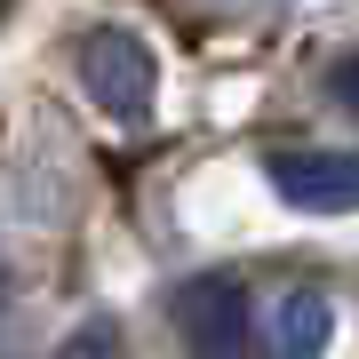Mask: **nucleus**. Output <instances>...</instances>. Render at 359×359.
Instances as JSON below:
<instances>
[{"mask_svg":"<svg viewBox=\"0 0 359 359\" xmlns=\"http://www.w3.org/2000/svg\"><path fill=\"white\" fill-rule=\"evenodd\" d=\"M0 8H8V0H0Z\"/></svg>","mask_w":359,"mask_h":359,"instance_id":"nucleus-7","label":"nucleus"},{"mask_svg":"<svg viewBox=\"0 0 359 359\" xmlns=\"http://www.w3.org/2000/svg\"><path fill=\"white\" fill-rule=\"evenodd\" d=\"M327 96H335V104H344V112H359V48H351V56H344V65H335V72H327Z\"/></svg>","mask_w":359,"mask_h":359,"instance_id":"nucleus-6","label":"nucleus"},{"mask_svg":"<svg viewBox=\"0 0 359 359\" xmlns=\"http://www.w3.org/2000/svg\"><path fill=\"white\" fill-rule=\"evenodd\" d=\"M80 88H88L112 120H144L152 112V48L136 32H88L80 40Z\"/></svg>","mask_w":359,"mask_h":359,"instance_id":"nucleus-2","label":"nucleus"},{"mask_svg":"<svg viewBox=\"0 0 359 359\" xmlns=\"http://www.w3.org/2000/svg\"><path fill=\"white\" fill-rule=\"evenodd\" d=\"M271 184L311 216H344L359 208V152H271Z\"/></svg>","mask_w":359,"mask_h":359,"instance_id":"nucleus-3","label":"nucleus"},{"mask_svg":"<svg viewBox=\"0 0 359 359\" xmlns=\"http://www.w3.org/2000/svg\"><path fill=\"white\" fill-rule=\"evenodd\" d=\"M176 335H184V351H200V359H240L256 344V304H248V287L231 280V271L184 280L176 287Z\"/></svg>","mask_w":359,"mask_h":359,"instance_id":"nucleus-1","label":"nucleus"},{"mask_svg":"<svg viewBox=\"0 0 359 359\" xmlns=\"http://www.w3.org/2000/svg\"><path fill=\"white\" fill-rule=\"evenodd\" d=\"M327 327H335L327 295L320 287H287L280 304L264 311V351L271 359H320L327 351Z\"/></svg>","mask_w":359,"mask_h":359,"instance_id":"nucleus-4","label":"nucleus"},{"mask_svg":"<svg viewBox=\"0 0 359 359\" xmlns=\"http://www.w3.org/2000/svg\"><path fill=\"white\" fill-rule=\"evenodd\" d=\"M56 359H120V335L96 320V327H80V335H72V344L56 351Z\"/></svg>","mask_w":359,"mask_h":359,"instance_id":"nucleus-5","label":"nucleus"}]
</instances>
